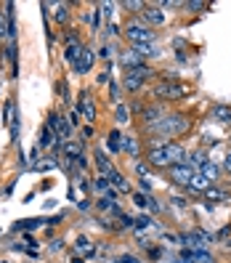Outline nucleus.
Segmentation results:
<instances>
[{
  "label": "nucleus",
  "instance_id": "obj_1",
  "mask_svg": "<svg viewBox=\"0 0 231 263\" xmlns=\"http://www.w3.org/2000/svg\"><path fill=\"white\" fill-rule=\"evenodd\" d=\"M191 128V120L186 115H165L160 122H154V125H146V133L157 136V138H176L181 133H186Z\"/></svg>",
  "mask_w": 231,
  "mask_h": 263
},
{
  "label": "nucleus",
  "instance_id": "obj_2",
  "mask_svg": "<svg viewBox=\"0 0 231 263\" xmlns=\"http://www.w3.org/2000/svg\"><path fill=\"white\" fill-rule=\"evenodd\" d=\"M122 35L133 43V48L136 45H151L154 40H157V35H154L144 22H128L125 29H122Z\"/></svg>",
  "mask_w": 231,
  "mask_h": 263
},
{
  "label": "nucleus",
  "instance_id": "obj_3",
  "mask_svg": "<svg viewBox=\"0 0 231 263\" xmlns=\"http://www.w3.org/2000/svg\"><path fill=\"white\" fill-rule=\"evenodd\" d=\"M151 67L141 64V67H136V69H128L125 77H122V88L128 90V93H136V90H141V85L146 83V77H151Z\"/></svg>",
  "mask_w": 231,
  "mask_h": 263
},
{
  "label": "nucleus",
  "instance_id": "obj_4",
  "mask_svg": "<svg viewBox=\"0 0 231 263\" xmlns=\"http://www.w3.org/2000/svg\"><path fill=\"white\" fill-rule=\"evenodd\" d=\"M186 90H189L186 85H181L176 80H165V83H160L157 88H154V96L157 99H183Z\"/></svg>",
  "mask_w": 231,
  "mask_h": 263
},
{
  "label": "nucleus",
  "instance_id": "obj_5",
  "mask_svg": "<svg viewBox=\"0 0 231 263\" xmlns=\"http://www.w3.org/2000/svg\"><path fill=\"white\" fill-rule=\"evenodd\" d=\"M48 125L53 128V133H56V141L64 146L67 141H69V133H72V125H69V120H64L61 115H56V112H51L48 115Z\"/></svg>",
  "mask_w": 231,
  "mask_h": 263
},
{
  "label": "nucleus",
  "instance_id": "obj_6",
  "mask_svg": "<svg viewBox=\"0 0 231 263\" xmlns=\"http://www.w3.org/2000/svg\"><path fill=\"white\" fill-rule=\"evenodd\" d=\"M197 173V170L186 162H181V165H173V167H167V176H170L173 183H178V186H189L191 183V176Z\"/></svg>",
  "mask_w": 231,
  "mask_h": 263
},
{
  "label": "nucleus",
  "instance_id": "obj_7",
  "mask_svg": "<svg viewBox=\"0 0 231 263\" xmlns=\"http://www.w3.org/2000/svg\"><path fill=\"white\" fill-rule=\"evenodd\" d=\"M77 115H83V120L88 122V125L96 122V104H93V99H90L88 90H83L80 99H77Z\"/></svg>",
  "mask_w": 231,
  "mask_h": 263
},
{
  "label": "nucleus",
  "instance_id": "obj_8",
  "mask_svg": "<svg viewBox=\"0 0 231 263\" xmlns=\"http://www.w3.org/2000/svg\"><path fill=\"white\" fill-rule=\"evenodd\" d=\"M93 61H96V53L88 48V45H83V51H80V56H77V61L72 64V69H74V74H85V72H90V67H93Z\"/></svg>",
  "mask_w": 231,
  "mask_h": 263
},
{
  "label": "nucleus",
  "instance_id": "obj_9",
  "mask_svg": "<svg viewBox=\"0 0 231 263\" xmlns=\"http://www.w3.org/2000/svg\"><path fill=\"white\" fill-rule=\"evenodd\" d=\"M141 19H144V24L149 27V24H165V11H160V6H144V11H141Z\"/></svg>",
  "mask_w": 231,
  "mask_h": 263
},
{
  "label": "nucleus",
  "instance_id": "obj_10",
  "mask_svg": "<svg viewBox=\"0 0 231 263\" xmlns=\"http://www.w3.org/2000/svg\"><path fill=\"white\" fill-rule=\"evenodd\" d=\"M165 115H167V112H165V106H162V104L146 106V109H144V128H146V125H154V122H160Z\"/></svg>",
  "mask_w": 231,
  "mask_h": 263
},
{
  "label": "nucleus",
  "instance_id": "obj_11",
  "mask_svg": "<svg viewBox=\"0 0 231 263\" xmlns=\"http://www.w3.org/2000/svg\"><path fill=\"white\" fill-rule=\"evenodd\" d=\"M93 157H96V167H99V176H106V178H109V176L114 173V165H112V160L106 157V154H104L101 149H96V154H93Z\"/></svg>",
  "mask_w": 231,
  "mask_h": 263
},
{
  "label": "nucleus",
  "instance_id": "obj_12",
  "mask_svg": "<svg viewBox=\"0 0 231 263\" xmlns=\"http://www.w3.org/2000/svg\"><path fill=\"white\" fill-rule=\"evenodd\" d=\"M120 64L125 67V72H128V69H136V67H141V64H144V59L138 56V51H136V48H130V51H125V53L120 56Z\"/></svg>",
  "mask_w": 231,
  "mask_h": 263
},
{
  "label": "nucleus",
  "instance_id": "obj_13",
  "mask_svg": "<svg viewBox=\"0 0 231 263\" xmlns=\"http://www.w3.org/2000/svg\"><path fill=\"white\" fill-rule=\"evenodd\" d=\"M61 154H64L67 160L77 162V160L83 157V141H67L64 146H61Z\"/></svg>",
  "mask_w": 231,
  "mask_h": 263
},
{
  "label": "nucleus",
  "instance_id": "obj_14",
  "mask_svg": "<svg viewBox=\"0 0 231 263\" xmlns=\"http://www.w3.org/2000/svg\"><path fill=\"white\" fill-rule=\"evenodd\" d=\"M199 173H202V176H205V178H207V181L213 183L215 178H218V176H221V167H218V165H215L213 160H205V162H202V167H199Z\"/></svg>",
  "mask_w": 231,
  "mask_h": 263
},
{
  "label": "nucleus",
  "instance_id": "obj_15",
  "mask_svg": "<svg viewBox=\"0 0 231 263\" xmlns=\"http://www.w3.org/2000/svg\"><path fill=\"white\" fill-rule=\"evenodd\" d=\"M43 223H48L45 218H27V221H16L13 223V231H32V229H40Z\"/></svg>",
  "mask_w": 231,
  "mask_h": 263
},
{
  "label": "nucleus",
  "instance_id": "obj_16",
  "mask_svg": "<svg viewBox=\"0 0 231 263\" xmlns=\"http://www.w3.org/2000/svg\"><path fill=\"white\" fill-rule=\"evenodd\" d=\"M53 138H56V133H53V128L45 122V128L40 130V138H37V149H48L51 144H53Z\"/></svg>",
  "mask_w": 231,
  "mask_h": 263
},
{
  "label": "nucleus",
  "instance_id": "obj_17",
  "mask_svg": "<svg viewBox=\"0 0 231 263\" xmlns=\"http://www.w3.org/2000/svg\"><path fill=\"white\" fill-rule=\"evenodd\" d=\"M210 186H213V183H210V181H207V178H205L202 173H199V170H197V173L191 176V183H189V189H194V192H202V194H205V192H207Z\"/></svg>",
  "mask_w": 231,
  "mask_h": 263
},
{
  "label": "nucleus",
  "instance_id": "obj_18",
  "mask_svg": "<svg viewBox=\"0 0 231 263\" xmlns=\"http://www.w3.org/2000/svg\"><path fill=\"white\" fill-rule=\"evenodd\" d=\"M109 183H112V189H117V192H125V194L130 192V183L125 181V176H122L120 170H114V173L109 176Z\"/></svg>",
  "mask_w": 231,
  "mask_h": 263
},
{
  "label": "nucleus",
  "instance_id": "obj_19",
  "mask_svg": "<svg viewBox=\"0 0 231 263\" xmlns=\"http://www.w3.org/2000/svg\"><path fill=\"white\" fill-rule=\"evenodd\" d=\"M53 22L56 24H64L69 19V3H53Z\"/></svg>",
  "mask_w": 231,
  "mask_h": 263
},
{
  "label": "nucleus",
  "instance_id": "obj_20",
  "mask_svg": "<svg viewBox=\"0 0 231 263\" xmlns=\"http://www.w3.org/2000/svg\"><path fill=\"white\" fill-rule=\"evenodd\" d=\"M74 253L83 255V258H90V255H96V247L90 245L85 237H80V239H77V245H74Z\"/></svg>",
  "mask_w": 231,
  "mask_h": 263
},
{
  "label": "nucleus",
  "instance_id": "obj_21",
  "mask_svg": "<svg viewBox=\"0 0 231 263\" xmlns=\"http://www.w3.org/2000/svg\"><path fill=\"white\" fill-rule=\"evenodd\" d=\"M210 117H213V120H218V122H231V106H226V104L213 106Z\"/></svg>",
  "mask_w": 231,
  "mask_h": 263
},
{
  "label": "nucleus",
  "instance_id": "obj_22",
  "mask_svg": "<svg viewBox=\"0 0 231 263\" xmlns=\"http://www.w3.org/2000/svg\"><path fill=\"white\" fill-rule=\"evenodd\" d=\"M120 149L122 152H128L130 157H138V141L133 136H122V141H120Z\"/></svg>",
  "mask_w": 231,
  "mask_h": 263
},
{
  "label": "nucleus",
  "instance_id": "obj_23",
  "mask_svg": "<svg viewBox=\"0 0 231 263\" xmlns=\"http://www.w3.org/2000/svg\"><path fill=\"white\" fill-rule=\"evenodd\" d=\"M96 208H99L101 213H117L114 199H109V197H99V199H96Z\"/></svg>",
  "mask_w": 231,
  "mask_h": 263
},
{
  "label": "nucleus",
  "instance_id": "obj_24",
  "mask_svg": "<svg viewBox=\"0 0 231 263\" xmlns=\"http://www.w3.org/2000/svg\"><path fill=\"white\" fill-rule=\"evenodd\" d=\"M136 51H138V56H141V59H151V56H160V48H157V45H136Z\"/></svg>",
  "mask_w": 231,
  "mask_h": 263
},
{
  "label": "nucleus",
  "instance_id": "obj_25",
  "mask_svg": "<svg viewBox=\"0 0 231 263\" xmlns=\"http://www.w3.org/2000/svg\"><path fill=\"white\" fill-rule=\"evenodd\" d=\"M144 229H154V218H151V215H138V218H136V231H144Z\"/></svg>",
  "mask_w": 231,
  "mask_h": 263
},
{
  "label": "nucleus",
  "instance_id": "obj_26",
  "mask_svg": "<svg viewBox=\"0 0 231 263\" xmlns=\"http://www.w3.org/2000/svg\"><path fill=\"white\" fill-rule=\"evenodd\" d=\"M205 197H207V202H221V199H226V192H221V189L210 186V189L205 192Z\"/></svg>",
  "mask_w": 231,
  "mask_h": 263
},
{
  "label": "nucleus",
  "instance_id": "obj_27",
  "mask_svg": "<svg viewBox=\"0 0 231 263\" xmlns=\"http://www.w3.org/2000/svg\"><path fill=\"white\" fill-rule=\"evenodd\" d=\"M114 120L120 122V125H125V122L130 120V109H128V106H122V104H117V115H114Z\"/></svg>",
  "mask_w": 231,
  "mask_h": 263
},
{
  "label": "nucleus",
  "instance_id": "obj_28",
  "mask_svg": "<svg viewBox=\"0 0 231 263\" xmlns=\"http://www.w3.org/2000/svg\"><path fill=\"white\" fill-rule=\"evenodd\" d=\"M117 218H120V226H122V229H136V218H133V215H125V213H120Z\"/></svg>",
  "mask_w": 231,
  "mask_h": 263
},
{
  "label": "nucleus",
  "instance_id": "obj_29",
  "mask_svg": "<svg viewBox=\"0 0 231 263\" xmlns=\"http://www.w3.org/2000/svg\"><path fill=\"white\" fill-rule=\"evenodd\" d=\"M122 8H125V11H144V3H141V0H125V3H122Z\"/></svg>",
  "mask_w": 231,
  "mask_h": 263
},
{
  "label": "nucleus",
  "instance_id": "obj_30",
  "mask_svg": "<svg viewBox=\"0 0 231 263\" xmlns=\"http://www.w3.org/2000/svg\"><path fill=\"white\" fill-rule=\"evenodd\" d=\"M183 8H189V11H205L207 3H202V0H189V3H183Z\"/></svg>",
  "mask_w": 231,
  "mask_h": 263
},
{
  "label": "nucleus",
  "instance_id": "obj_31",
  "mask_svg": "<svg viewBox=\"0 0 231 263\" xmlns=\"http://www.w3.org/2000/svg\"><path fill=\"white\" fill-rule=\"evenodd\" d=\"M114 263H144V260H141V258H136V255H130V253H122V255H117Z\"/></svg>",
  "mask_w": 231,
  "mask_h": 263
},
{
  "label": "nucleus",
  "instance_id": "obj_32",
  "mask_svg": "<svg viewBox=\"0 0 231 263\" xmlns=\"http://www.w3.org/2000/svg\"><path fill=\"white\" fill-rule=\"evenodd\" d=\"M120 138H122V136H120L117 130L109 136V149H112V152H122V149H120Z\"/></svg>",
  "mask_w": 231,
  "mask_h": 263
},
{
  "label": "nucleus",
  "instance_id": "obj_33",
  "mask_svg": "<svg viewBox=\"0 0 231 263\" xmlns=\"http://www.w3.org/2000/svg\"><path fill=\"white\" fill-rule=\"evenodd\" d=\"M3 37H8V19L0 13V40H3Z\"/></svg>",
  "mask_w": 231,
  "mask_h": 263
},
{
  "label": "nucleus",
  "instance_id": "obj_34",
  "mask_svg": "<svg viewBox=\"0 0 231 263\" xmlns=\"http://www.w3.org/2000/svg\"><path fill=\"white\" fill-rule=\"evenodd\" d=\"M183 3H178V0H162L160 3V11H167V8H181Z\"/></svg>",
  "mask_w": 231,
  "mask_h": 263
},
{
  "label": "nucleus",
  "instance_id": "obj_35",
  "mask_svg": "<svg viewBox=\"0 0 231 263\" xmlns=\"http://www.w3.org/2000/svg\"><path fill=\"white\" fill-rule=\"evenodd\" d=\"M133 202H136L138 208H146V205H149V197H146V194H133Z\"/></svg>",
  "mask_w": 231,
  "mask_h": 263
},
{
  "label": "nucleus",
  "instance_id": "obj_36",
  "mask_svg": "<svg viewBox=\"0 0 231 263\" xmlns=\"http://www.w3.org/2000/svg\"><path fill=\"white\" fill-rule=\"evenodd\" d=\"M136 173L141 176V178H146V173H149V165H144V162H138V165H136Z\"/></svg>",
  "mask_w": 231,
  "mask_h": 263
},
{
  "label": "nucleus",
  "instance_id": "obj_37",
  "mask_svg": "<svg viewBox=\"0 0 231 263\" xmlns=\"http://www.w3.org/2000/svg\"><path fill=\"white\" fill-rule=\"evenodd\" d=\"M77 189H80V192L85 194V192L90 189V183H88V178H77Z\"/></svg>",
  "mask_w": 231,
  "mask_h": 263
},
{
  "label": "nucleus",
  "instance_id": "obj_38",
  "mask_svg": "<svg viewBox=\"0 0 231 263\" xmlns=\"http://www.w3.org/2000/svg\"><path fill=\"white\" fill-rule=\"evenodd\" d=\"M99 56H101V59H109V56H112V48H109V45H101V48H99Z\"/></svg>",
  "mask_w": 231,
  "mask_h": 263
},
{
  "label": "nucleus",
  "instance_id": "obj_39",
  "mask_svg": "<svg viewBox=\"0 0 231 263\" xmlns=\"http://www.w3.org/2000/svg\"><path fill=\"white\" fill-rule=\"evenodd\" d=\"M59 250H64V242H61V239H53V242H51V253H59Z\"/></svg>",
  "mask_w": 231,
  "mask_h": 263
},
{
  "label": "nucleus",
  "instance_id": "obj_40",
  "mask_svg": "<svg viewBox=\"0 0 231 263\" xmlns=\"http://www.w3.org/2000/svg\"><path fill=\"white\" fill-rule=\"evenodd\" d=\"M112 101H114V104L120 101V85H117V83H112Z\"/></svg>",
  "mask_w": 231,
  "mask_h": 263
},
{
  "label": "nucleus",
  "instance_id": "obj_41",
  "mask_svg": "<svg viewBox=\"0 0 231 263\" xmlns=\"http://www.w3.org/2000/svg\"><path fill=\"white\" fill-rule=\"evenodd\" d=\"M77 210H90V199H80V202H77Z\"/></svg>",
  "mask_w": 231,
  "mask_h": 263
},
{
  "label": "nucleus",
  "instance_id": "obj_42",
  "mask_svg": "<svg viewBox=\"0 0 231 263\" xmlns=\"http://www.w3.org/2000/svg\"><path fill=\"white\" fill-rule=\"evenodd\" d=\"M223 170H226V173L231 176V152L226 154V160H223Z\"/></svg>",
  "mask_w": 231,
  "mask_h": 263
},
{
  "label": "nucleus",
  "instance_id": "obj_43",
  "mask_svg": "<svg viewBox=\"0 0 231 263\" xmlns=\"http://www.w3.org/2000/svg\"><path fill=\"white\" fill-rule=\"evenodd\" d=\"M96 83H99V85H104V83H109V72H104V74H99V77H96Z\"/></svg>",
  "mask_w": 231,
  "mask_h": 263
},
{
  "label": "nucleus",
  "instance_id": "obj_44",
  "mask_svg": "<svg viewBox=\"0 0 231 263\" xmlns=\"http://www.w3.org/2000/svg\"><path fill=\"white\" fill-rule=\"evenodd\" d=\"M141 192H151V181L149 178H141Z\"/></svg>",
  "mask_w": 231,
  "mask_h": 263
},
{
  "label": "nucleus",
  "instance_id": "obj_45",
  "mask_svg": "<svg viewBox=\"0 0 231 263\" xmlns=\"http://www.w3.org/2000/svg\"><path fill=\"white\" fill-rule=\"evenodd\" d=\"M77 122H80V115H77V112H72V115H69V125L74 128V125H77Z\"/></svg>",
  "mask_w": 231,
  "mask_h": 263
},
{
  "label": "nucleus",
  "instance_id": "obj_46",
  "mask_svg": "<svg viewBox=\"0 0 231 263\" xmlns=\"http://www.w3.org/2000/svg\"><path fill=\"white\" fill-rule=\"evenodd\" d=\"M83 136H85V138H90V136H93V128L85 125V128H83Z\"/></svg>",
  "mask_w": 231,
  "mask_h": 263
}]
</instances>
